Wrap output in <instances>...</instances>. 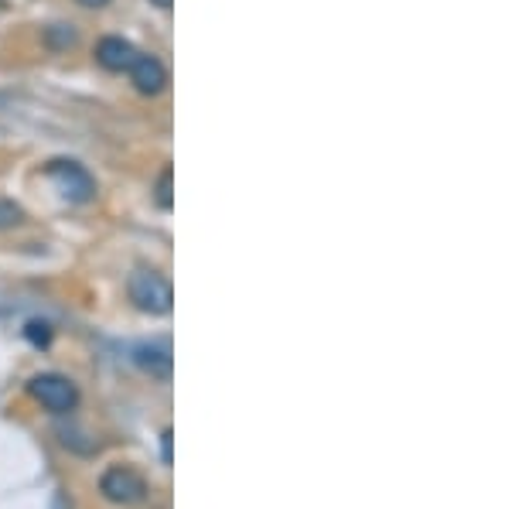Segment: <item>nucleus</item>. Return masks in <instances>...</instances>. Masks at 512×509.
<instances>
[{"label": "nucleus", "instance_id": "nucleus-1", "mask_svg": "<svg viewBox=\"0 0 512 509\" xmlns=\"http://www.w3.org/2000/svg\"><path fill=\"white\" fill-rule=\"evenodd\" d=\"M127 298L134 301L137 311H144V315H168L171 308H175V291H171V281L164 274L151 267H137L134 274L127 277Z\"/></svg>", "mask_w": 512, "mask_h": 509}, {"label": "nucleus", "instance_id": "nucleus-5", "mask_svg": "<svg viewBox=\"0 0 512 509\" xmlns=\"http://www.w3.org/2000/svg\"><path fill=\"white\" fill-rule=\"evenodd\" d=\"M130 79L134 86L140 89L144 96H158L164 86H168V69L158 55H147V52H137L134 65H130Z\"/></svg>", "mask_w": 512, "mask_h": 509}, {"label": "nucleus", "instance_id": "nucleus-12", "mask_svg": "<svg viewBox=\"0 0 512 509\" xmlns=\"http://www.w3.org/2000/svg\"><path fill=\"white\" fill-rule=\"evenodd\" d=\"M161 455H164V465H171V431L161 434Z\"/></svg>", "mask_w": 512, "mask_h": 509}, {"label": "nucleus", "instance_id": "nucleus-11", "mask_svg": "<svg viewBox=\"0 0 512 509\" xmlns=\"http://www.w3.org/2000/svg\"><path fill=\"white\" fill-rule=\"evenodd\" d=\"M24 339H28L35 349H48V346H52V325H48V322H28V328H24Z\"/></svg>", "mask_w": 512, "mask_h": 509}, {"label": "nucleus", "instance_id": "nucleus-3", "mask_svg": "<svg viewBox=\"0 0 512 509\" xmlns=\"http://www.w3.org/2000/svg\"><path fill=\"white\" fill-rule=\"evenodd\" d=\"M45 178L52 182L55 188L62 192V199L69 202H93L96 199V178L82 168L79 161H69V158H59V161H48L45 164Z\"/></svg>", "mask_w": 512, "mask_h": 509}, {"label": "nucleus", "instance_id": "nucleus-6", "mask_svg": "<svg viewBox=\"0 0 512 509\" xmlns=\"http://www.w3.org/2000/svg\"><path fill=\"white\" fill-rule=\"evenodd\" d=\"M134 59H137V48L130 45L127 38H120V35L99 38V45H96V62L103 65L106 72H130V65H134Z\"/></svg>", "mask_w": 512, "mask_h": 509}, {"label": "nucleus", "instance_id": "nucleus-7", "mask_svg": "<svg viewBox=\"0 0 512 509\" xmlns=\"http://www.w3.org/2000/svg\"><path fill=\"white\" fill-rule=\"evenodd\" d=\"M134 363L144 369V373H151L154 380H171V346L168 342H140L134 349Z\"/></svg>", "mask_w": 512, "mask_h": 509}, {"label": "nucleus", "instance_id": "nucleus-2", "mask_svg": "<svg viewBox=\"0 0 512 509\" xmlns=\"http://www.w3.org/2000/svg\"><path fill=\"white\" fill-rule=\"evenodd\" d=\"M28 393L38 400L48 414L55 417H65L79 407V387L62 373H38L28 380Z\"/></svg>", "mask_w": 512, "mask_h": 509}, {"label": "nucleus", "instance_id": "nucleus-14", "mask_svg": "<svg viewBox=\"0 0 512 509\" xmlns=\"http://www.w3.org/2000/svg\"><path fill=\"white\" fill-rule=\"evenodd\" d=\"M151 4H154V7H164V11H168V7L175 4V0H151Z\"/></svg>", "mask_w": 512, "mask_h": 509}, {"label": "nucleus", "instance_id": "nucleus-13", "mask_svg": "<svg viewBox=\"0 0 512 509\" xmlns=\"http://www.w3.org/2000/svg\"><path fill=\"white\" fill-rule=\"evenodd\" d=\"M79 4H82V7H93V11H96V7H106L110 0H79Z\"/></svg>", "mask_w": 512, "mask_h": 509}, {"label": "nucleus", "instance_id": "nucleus-8", "mask_svg": "<svg viewBox=\"0 0 512 509\" xmlns=\"http://www.w3.org/2000/svg\"><path fill=\"white\" fill-rule=\"evenodd\" d=\"M171 178H175V171H171V164L158 175V185H154V202H158V209L171 212L175 209V195H171Z\"/></svg>", "mask_w": 512, "mask_h": 509}, {"label": "nucleus", "instance_id": "nucleus-9", "mask_svg": "<svg viewBox=\"0 0 512 509\" xmlns=\"http://www.w3.org/2000/svg\"><path fill=\"white\" fill-rule=\"evenodd\" d=\"M76 28L72 24H52V28L45 31V41L52 48H69V45H76Z\"/></svg>", "mask_w": 512, "mask_h": 509}, {"label": "nucleus", "instance_id": "nucleus-10", "mask_svg": "<svg viewBox=\"0 0 512 509\" xmlns=\"http://www.w3.org/2000/svg\"><path fill=\"white\" fill-rule=\"evenodd\" d=\"M24 223V209L14 199H4L0 195V229H14Z\"/></svg>", "mask_w": 512, "mask_h": 509}, {"label": "nucleus", "instance_id": "nucleus-4", "mask_svg": "<svg viewBox=\"0 0 512 509\" xmlns=\"http://www.w3.org/2000/svg\"><path fill=\"white\" fill-rule=\"evenodd\" d=\"M99 492H103V499L113 506H137L147 499V482L140 479L134 469H127V465H117V469L103 472Z\"/></svg>", "mask_w": 512, "mask_h": 509}]
</instances>
